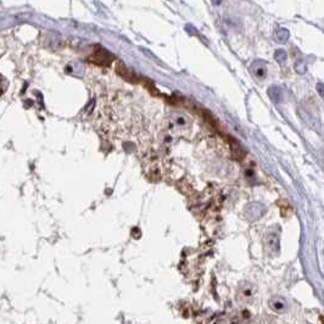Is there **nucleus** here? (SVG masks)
<instances>
[{
	"instance_id": "nucleus-10",
	"label": "nucleus",
	"mask_w": 324,
	"mask_h": 324,
	"mask_svg": "<svg viewBox=\"0 0 324 324\" xmlns=\"http://www.w3.org/2000/svg\"><path fill=\"white\" fill-rule=\"evenodd\" d=\"M288 37H289V33H288V31H285V29L283 28L278 29L276 34H274V39H276L278 43H285L288 40Z\"/></svg>"
},
{
	"instance_id": "nucleus-5",
	"label": "nucleus",
	"mask_w": 324,
	"mask_h": 324,
	"mask_svg": "<svg viewBox=\"0 0 324 324\" xmlns=\"http://www.w3.org/2000/svg\"><path fill=\"white\" fill-rule=\"evenodd\" d=\"M265 246L267 251L272 254H277L279 249V240H278L277 234H268L265 240Z\"/></svg>"
},
{
	"instance_id": "nucleus-7",
	"label": "nucleus",
	"mask_w": 324,
	"mask_h": 324,
	"mask_svg": "<svg viewBox=\"0 0 324 324\" xmlns=\"http://www.w3.org/2000/svg\"><path fill=\"white\" fill-rule=\"evenodd\" d=\"M188 126V119L185 118L183 115H176L172 118V123H171V128H173L174 130L184 129Z\"/></svg>"
},
{
	"instance_id": "nucleus-9",
	"label": "nucleus",
	"mask_w": 324,
	"mask_h": 324,
	"mask_svg": "<svg viewBox=\"0 0 324 324\" xmlns=\"http://www.w3.org/2000/svg\"><path fill=\"white\" fill-rule=\"evenodd\" d=\"M249 312H243L241 315H236L234 317L230 318V321L228 322V324H250V320H249Z\"/></svg>"
},
{
	"instance_id": "nucleus-6",
	"label": "nucleus",
	"mask_w": 324,
	"mask_h": 324,
	"mask_svg": "<svg viewBox=\"0 0 324 324\" xmlns=\"http://www.w3.org/2000/svg\"><path fill=\"white\" fill-rule=\"evenodd\" d=\"M252 73L258 78V80H265L267 76V66L263 61H256L251 66Z\"/></svg>"
},
{
	"instance_id": "nucleus-3",
	"label": "nucleus",
	"mask_w": 324,
	"mask_h": 324,
	"mask_svg": "<svg viewBox=\"0 0 324 324\" xmlns=\"http://www.w3.org/2000/svg\"><path fill=\"white\" fill-rule=\"evenodd\" d=\"M268 305H269V307L272 309V311L278 312V313L285 312V310H287V307H288L287 300H285L284 298H282V296H273V298L269 300Z\"/></svg>"
},
{
	"instance_id": "nucleus-8",
	"label": "nucleus",
	"mask_w": 324,
	"mask_h": 324,
	"mask_svg": "<svg viewBox=\"0 0 324 324\" xmlns=\"http://www.w3.org/2000/svg\"><path fill=\"white\" fill-rule=\"evenodd\" d=\"M230 149H231V154H233V157L236 160H243L245 155H246L245 154L244 149L241 148L238 143H235V141H231Z\"/></svg>"
},
{
	"instance_id": "nucleus-2",
	"label": "nucleus",
	"mask_w": 324,
	"mask_h": 324,
	"mask_svg": "<svg viewBox=\"0 0 324 324\" xmlns=\"http://www.w3.org/2000/svg\"><path fill=\"white\" fill-rule=\"evenodd\" d=\"M255 288L254 285H251L250 283H243V284L239 287L238 290V299L240 301H250L254 299L255 296Z\"/></svg>"
},
{
	"instance_id": "nucleus-1",
	"label": "nucleus",
	"mask_w": 324,
	"mask_h": 324,
	"mask_svg": "<svg viewBox=\"0 0 324 324\" xmlns=\"http://www.w3.org/2000/svg\"><path fill=\"white\" fill-rule=\"evenodd\" d=\"M112 60L113 56L104 50L102 46H97L94 49V53L89 56V61L93 62L94 65H98V66H108L112 62Z\"/></svg>"
},
{
	"instance_id": "nucleus-11",
	"label": "nucleus",
	"mask_w": 324,
	"mask_h": 324,
	"mask_svg": "<svg viewBox=\"0 0 324 324\" xmlns=\"http://www.w3.org/2000/svg\"><path fill=\"white\" fill-rule=\"evenodd\" d=\"M276 59L278 62H280V64H282V62H284L285 59H287V54H285V51L277 50L276 51Z\"/></svg>"
},
{
	"instance_id": "nucleus-4",
	"label": "nucleus",
	"mask_w": 324,
	"mask_h": 324,
	"mask_svg": "<svg viewBox=\"0 0 324 324\" xmlns=\"http://www.w3.org/2000/svg\"><path fill=\"white\" fill-rule=\"evenodd\" d=\"M116 71H117V73H118V75L121 76L122 78H124L126 81L133 82V83H134V82H137V76H135L134 73H133L132 70L128 69L127 66H124V65L122 64V62H119V64L117 65Z\"/></svg>"
}]
</instances>
